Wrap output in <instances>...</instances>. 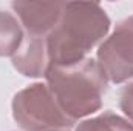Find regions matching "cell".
Returning <instances> with one entry per match:
<instances>
[{
	"mask_svg": "<svg viewBox=\"0 0 133 131\" xmlns=\"http://www.w3.org/2000/svg\"><path fill=\"white\" fill-rule=\"evenodd\" d=\"M110 17L99 3L66 2L54 30L46 37L48 63L74 65L104 42L110 31Z\"/></svg>",
	"mask_w": 133,
	"mask_h": 131,
	"instance_id": "6da1fadb",
	"label": "cell"
},
{
	"mask_svg": "<svg viewBox=\"0 0 133 131\" xmlns=\"http://www.w3.org/2000/svg\"><path fill=\"white\" fill-rule=\"evenodd\" d=\"M45 79L57 105L73 122L101 110L108 80L95 59L87 57L66 66L48 63Z\"/></svg>",
	"mask_w": 133,
	"mask_h": 131,
	"instance_id": "7a4b0ae2",
	"label": "cell"
},
{
	"mask_svg": "<svg viewBox=\"0 0 133 131\" xmlns=\"http://www.w3.org/2000/svg\"><path fill=\"white\" fill-rule=\"evenodd\" d=\"M12 117L23 131L68 130L74 122L57 105L46 83H33L12 99Z\"/></svg>",
	"mask_w": 133,
	"mask_h": 131,
	"instance_id": "3957f363",
	"label": "cell"
},
{
	"mask_svg": "<svg viewBox=\"0 0 133 131\" xmlns=\"http://www.w3.org/2000/svg\"><path fill=\"white\" fill-rule=\"evenodd\" d=\"M107 80L124 83L133 79V17L119 22L99 45L98 59Z\"/></svg>",
	"mask_w": 133,
	"mask_h": 131,
	"instance_id": "277c9868",
	"label": "cell"
},
{
	"mask_svg": "<svg viewBox=\"0 0 133 131\" xmlns=\"http://www.w3.org/2000/svg\"><path fill=\"white\" fill-rule=\"evenodd\" d=\"M11 6L17 14L20 23L26 30L28 35L46 39L62 16L64 2H54V3L12 2Z\"/></svg>",
	"mask_w": 133,
	"mask_h": 131,
	"instance_id": "5b68a950",
	"label": "cell"
},
{
	"mask_svg": "<svg viewBox=\"0 0 133 131\" xmlns=\"http://www.w3.org/2000/svg\"><path fill=\"white\" fill-rule=\"evenodd\" d=\"M14 68L25 77H42L48 68L46 39L25 37L19 51L11 57Z\"/></svg>",
	"mask_w": 133,
	"mask_h": 131,
	"instance_id": "8992f818",
	"label": "cell"
},
{
	"mask_svg": "<svg viewBox=\"0 0 133 131\" xmlns=\"http://www.w3.org/2000/svg\"><path fill=\"white\" fill-rule=\"evenodd\" d=\"M25 34L12 12L0 9V57H12L22 46Z\"/></svg>",
	"mask_w": 133,
	"mask_h": 131,
	"instance_id": "52a82bcc",
	"label": "cell"
},
{
	"mask_svg": "<svg viewBox=\"0 0 133 131\" xmlns=\"http://www.w3.org/2000/svg\"><path fill=\"white\" fill-rule=\"evenodd\" d=\"M76 131H133V123L111 111H104L99 116L82 120Z\"/></svg>",
	"mask_w": 133,
	"mask_h": 131,
	"instance_id": "ba28073f",
	"label": "cell"
},
{
	"mask_svg": "<svg viewBox=\"0 0 133 131\" xmlns=\"http://www.w3.org/2000/svg\"><path fill=\"white\" fill-rule=\"evenodd\" d=\"M119 108L125 119L133 123V83H129L122 88L119 96Z\"/></svg>",
	"mask_w": 133,
	"mask_h": 131,
	"instance_id": "9c48e42d",
	"label": "cell"
},
{
	"mask_svg": "<svg viewBox=\"0 0 133 131\" xmlns=\"http://www.w3.org/2000/svg\"><path fill=\"white\" fill-rule=\"evenodd\" d=\"M51 131H68V130H51Z\"/></svg>",
	"mask_w": 133,
	"mask_h": 131,
	"instance_id": "30bf717a",
	"label": "cell"
}]
</instances>
